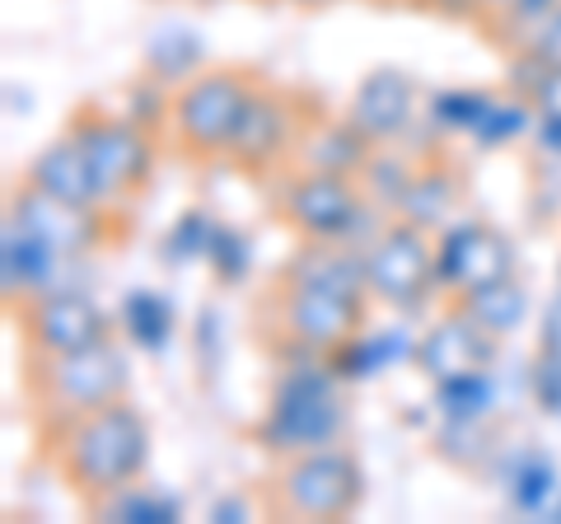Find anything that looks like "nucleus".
Here are the masks:
<instances>
[{
    "label": "nucleus",
    "mask_w": 561,
    "mask_h": 524,
    "mask_svg": "<svg viewBox=\"0 0 561 524\" xmlns=\"http://www.w3.org/2000/svg\"><path fill=\"white\" fill-rule=\"evenodd\" d=\"M146 459H150L146 417L131 403H122V398L84 417H70L61 435V474L80 497H90V505L131 487L146 474Z\"/></svg>",
    "instance_id": "1"
},
{
    "label": "nucleus",
    "mask_w": 561,
    "mask_h": 524,
    "mask_svg": "<svg viewBox=\"0 0 561 524\" xmlns=\"http://www.w3.org/2000/svg\"><path fill=\"white\" fill-rule=\"evenodd\" d=\"M346 426V403L337 394V379L323 365H300L286 371L272 394V408L257 426V441L272 454H305L323 449L342 435Z\"/></svg>",
    "instance_id": "2"
},
{
    "label": "nucleus",
    "mask_w": 561,
    "mask_h": 524,
    "mask_svg": "<svg viewBox=\"0 0 561 524\" xmlns=\"http://www.w3.org/2000/svg\"><path fill=\"white\" fill-rule=\"evenodd\" d=\"M360 505V468L342 449H305L276 478V511L295 520H342Z\"/></svg>",
    "instance_id": "3"
},
{
    "label": "nucleus",
    "mask_w": 561,
    "mask_h": 524,
    "mask_svg": "<svg viewBox=\"0 0 561 524\" xmlns=\"http://www.w3.org/2000/svg\"><path fill=\"white\" fill-rule=\"evenodd\" d=\"M38 389H43V403L70 422V417L108 408L127 394V361H122L113 342H94V346H80V352L47 356Z\"/></svg>",
    "instance_id": "4"
},
{
    "label": "nucleus",
    "mask_w": 561,
    "mask_h": 524,
    "mask_svg": "<svg viewBox=\"0 0 561 524\" xmlns=\"http://www.w3.org/2000/svg\"><path fill=\"white\" fill-rule=\"evenodd\" d=\"M253 94V80L234 71H206L173 99V132L192 155H225L239 127V113Z\"/></svg>",
    "instance_id": "5"
},
{
    "label": "nucleus",
    "mask_w": 561,
    "mask_h": 524,
    "mask_svg": "<svg viewBox=\"0 0 561 524\" xmlns=\"http://www.w3.org/2000/svg\"><path fill=\"white\" fill-rule=\"evenodd\" d=\"M76 136L84 155H90V173H94V197L103 202H117V197H131L136 187H146L150 179V141L136 122H122V117H99V113H84L76 122Z\"/></svg>",
    "instance_id": "6"
},
{
    "label": "nucleus",
    "mask_w": 561,
    "mask_h": 524,
    "mask_svg": "<svg viewBox=\"0 0 561 524\" xmlns=\"http://www.w3.org/2000/svg\"><path fill=\"white\" fill-rule=\"evenodd\" d=\"M276 314H280L286 338L295 346H305V352H319V356H332L342 342L360 338V328H365L360 295H342V291H323V286L280 282Z\"/></svg>",
    "instance_id": "7"
},
{
    "label": "nucleus",
    "mask_w": 561,
    "mask_h": 524,
    "mask_svg": "<svg viewBox=\"0 0 561 524\" xmlns=\"http://www.w3.org/2000/svg\"><path fill=\"white\" fill-rule=\"evenodd\" d=\"M365 276H370V291L383 305L416 309L426 300V291L431 282H440V272H435V249L421 235V225L412 220L389 225L365 253Z\"/></svg>",
    "instance_id": "8"
},
{
    "label": "nucleus",
    "mask_w": 561,
    "mask_h": 524,
    "mask_svg": "<svg viewBox=\"0 0 561 524\" xmlns=\"http://www.w3.org/2000/svg\"><path fill=\"white\" fill-rule=\"evenodd\" d=\"M280 212H286V220L300 235L337 243V239H351L360 230L365 202H360V192L351 187V173L309 169L280 187Z\"/></svg>",
    "instance_id": "9"
},
{
    "label": "nucleus",
    "mask_w": 561,
    "mask_h": 524,
    "mask_svg": "<svg viewBox=\"0 0 561 524\" xmlns=\"http://www.w3.org/2000/svg\"><path fill=\"white\" fill-rule=\"evenodd\" d=\"M24 328H28V342L38 346L43 356H61V352H80V346H94V342H108V319L103 309L80 291H43L33 295L28 309H24Z\"/></svg>",
    "instance_id": "10"
},
{
    "label": "nucleus",
    "mask_w": 561,
    "mask_h": 524,
    "mask_svg": "<svg viewBox=\"0 0 561 524\" xmlns=\"http://www.w3.org/2000/svg\"><path fill=\"white\" fill-rule=\"evenodd\" d=\"M435 272L454 291H482L491 282H505L515 272V249L501 230H491L482 220H463L440 239L435 249Z\"/></svg>",
    "instance_id": "11"
},
{
    "label": "nucleus",
    "mask_w": 561,
    "mask_h": 524,
    "mask_svg": "<svg viewBox=\"0 0 561 524\" xmlns=\"http://www.w3.org/2000/svg\"><path fill=\"white\" fill-rule=\"evenodd\" d=\"M10 220H20L24 230H33L43 243H51V249L66 253V258H84L99 243L94 206L61 202V197H51V192L33 187V183H24L10 197Z\"/></svg>",
    "instance_id": "12"
},
{
    "label": "nucleus",
    "mask_w": 561,
    "mask_h": 524,
    "mask_svg": "<svg viewBox=\"0 0 561 524\" xmlns=\"http://www.w3.org/2000/svg\"><path fill=\"white\" fill-rule=\"evenodd\" d=\"M412 361H416L435 384L454 379V375L486 371V365L496 361V333H491V328H482L468 309H454V314H445V319L416 342V356H412Z\"/></svg>",
    "instance_id": "13"
},
{
    "label": "nucleus",
    "mask_w": 561,
    "mask_h": 524,
    "mask_svg": "<svg viewBox=\"0 0 561 524\" xmlns=\"http://www.w3.org/2000/svg\"><path fill=\"white\" fill-rule=\"evenodd\" d=\"M76 258L57 253L51 243H43L33 230H24L20 220H5V235H0V276H5V295L14 300H33L43 291H61L57 272L70 267Z\"/></svg>",
    "instance_id": "14"
},
{
    "label": "nucleus",
    "mask_w": 561,
    "mask_h": 524,
    "mask_svg": "<svg viewBox=\"0 0 561 524\" xmlns=\"http://www.w3.org/2000/svg\"><path fill=\"white\" fill-rule=\"evenodd\" d=\"M290 141V113H286V99H276L272 90H257L253 84V94L249 103H243V113H239V127L230 136V160L243 164V169H267L280 150H286Z\"/></svg>",
    "instance_id": "15"
},
{
    "label": "nucleus",
    "mask_w": 561,
    "mask_h": 524,
    "mask_svg": "<svg viewBox=\"0 0 561 524\" xmlns=\"http://www.w3.org/2000/svg\"><path fill=\"white\" fill-rule=\"evenodd\" d=\"M351 122L370 136V141H389L412 122V80L393 71V66H379L360 80L356 99H351Z\"/></svg>",
    "instance_id": "16"
},
{
    "label": "nucleus",
    "mask_w": 561,
    "mask_h": 524,
    "mask_svg": "<svg viewBox=\"0 0 561 524\" xmlns=\"http://www.w3.org/2000/svg\"><path fill=\"white\" fill-rule=\"evenodd\" d=\"M28 183L51 192L61 202H76V206H99L94 197V173H90V155H84L80 136L70 132L61 141H51L38 160L28 164Z\"/></svg>",
    "instance_id": "17"
},
{
    "label": "nucleus",
    "mask_w": 561,
    "mask_h": 524,
    "mask_svg": "<svg viewBox=\"0 0 561 524\" xmlns=\"http://www.w3.org/2000/svg\"><path fill=\"white\" fill-rule=\"evenodd\" d=\"M280 282H295V286H323V291H342V295H360L370 291V276H365V258H351L332 243L313 239V249L295 253V262L286 267Z\"/></svg>",
    "instance_id": "18"
},
{
    "label": "nucleus",
    "mask_w": 561,
    "mask_h": 524,
    "mask_svg": "<svg viewBox=\"0 0 561 524\" xmlns=\"http://www.w3.org/2000/svg\"><path fill=\"white\" fill-rule=\"evenodd\" d=\"M402 356H416V346L408 342L402 328H389V333H360V338H351L332 352V361L342 365L346 379H370L379 371H389V365L402 361Z\"/></svg>",
    "instance_id": "19"
},
{
    "label": "nucleus",
    "mask_w": 561,
    "mask_h": 524,
    "mask_svg": "<svg viewBox=\"0 0 561 524\" xmlns=\"http://www.w3.org/2000/svg\"><path fill=\"white\" fill-rule=\"evenodd\" d=\"M365 136L356 122H328V127H319L305 141V164L309 169H323V173H356L365 169L370 160H365Z\"/></svg>",
    "instance_id": "20"
},
{
    "label": "nucleus",
    "mask_w": 561,
    "mask_h": 524,
    "mask_svg": "<svg viewBox=\"0 0 561 524\" xmlns=\"http://www.w3.org/2000/svg\"><path fill=\"white\" fill-rule=\"evenodd\" d=\"M511 501L519 505L524 515H552V501H557V474H552V459L538 449H524L519 459L511 464Z\"/></svg>",
    "instance_id": "21"
},
{
    "label": "nucleus",
    "mask_w": 561,
    "mask_h": 524,
    "mask_svg": "<svg viewBox=\"0 0 561 524\" xmlns=\"http://www.w3.org/2000/svg\"><path fill=\"white\" fill-rule=\"evenodd\" d=\"M435 403H440L445 422H482L491 403H496V379H491V371L440 379L435 384Z\"/></svg>",
    "instance_id": "22"
},
{
    "label": "nucleus",
    "mask_w": 561,
    "mask_h": 524,
    "mask_svg": "<svg viewBox=\"0 0 561 524\" xmlns=\"http://www.w3.org/2000/svg\"><path fill=\"white\" fill-rule=\"evenodd\" d=\"M122 323H127V333L140 352H160L173 338V305L154 291H131L122 300Z\"/></svg>",
    "instance_id": "23"
},
{
    "label": "nucleus",
    "mask_w": 561,
    "mask_h": 524,
    "mask_svg": "<svg viewBox=\"0 0 561 524\" xmlns=\"http://www.w3.org/2000/svg\"><path fill=\"white\" fill-rule=\"evenodd\" d=\"M472 319H478L482 328H491V333H511V328L524 323V314H529V295H524L511 276L505 282H491L482 291H468V305H463Z\"/></svg>",
    "instance_id": "24"
},
{
    "label": "nucleus",
    "mask_w": 561,
    "mask_h": 524,
    "mask_svg": "<svg viewBox=\"0 0 561 524\" xmlns=\"http://www.w3.org/2000/svg\"><path fill=\"white\" fill-rule=\"evenodd\" d=\"M94 511L103 520H136V524H169L179 520V501H169L160 492H140V487H122V492L94 501Z\"/></svg>",
    "instance_id": "25"
},
{
    "label": "nucleus",
    "mask_w": 561,
    "mask_h": 524,
    "mask_svg": "<svg viewBox=\"0 0 561 524\" xmlns=\"http://www.w3.org/2000/svg\"><path fill=\"white\" fill-rule=\"evenodd\" d=\"M146 61H150V71L160 76V80H179L187 71H197L202 43H197V33H192V29H160L150 38Z\"/></svg>",
    "instance_id": "26"
},
{
    "label": "nucleus",
    "mask_w": 561,
    "mask_h": 524,
    "mask_svg": "<svg viewBox=\"0 0 561 524\" xmlns=\"http://www.w3.org/2000/svg\"><path fill=\"white\" fill-rule=\"evenodd\" d=\"M449 202H454V179L445 169H435V173H421V179L408 183L398 212H402V220H412V225H435L449 212Z\"/></svg>",
    "instance_id": "27"
},
{
    "label": "nucleus",
    "mask_w": 561,
    "mask_h": 524,
    "mask_svg": "<svg viewBox=\"0 0 561 524\" xmlns=\"http://www.w3.org/2000/svg\"><path fill=\"white\" fill-rule=\"evenodd\" d=\"M524 122H529V109H524L519 99H491L482 122L472 127V136H478L482 146H501V141H515L524 132Z\"/></svg>",
    "instance_id": "28"
},
{
    "label": "nucleus",
    "mask_w": 561,
    "mask_h": 524,
    "mask_svg": "<svg viewBox=\"0 0 561 524\" xmlns=\"http://www.w3.org/2000/svg\"><path fill=\"white\" fill-rule=\"evenodd\" d=\"M216 230H220V225L210 220V216L192 212V216H183V220H179V230H173V239H164V253H169L173 262L206 258V253H210V239H216Z\"/></svg>",
    "instance_id": "29"
},
{
    "label": "nucleus",
    "mask_w": 561,
    "mask_h": 524,
    "mask_svg": "<svg viewBox=\"0 0 561 524\" xmlns=\"http://www.w3.org/2000/svg\"><path fill=\"white\" fill-rule=\"evenodd\" d=\"M486 103H491V94H478V90H449V94H440L435 99V109H431V117L435 122H445V127H459V132H472L482 122V113H486Z\"/></svg>",
    "instance_id": "30"
},
{
    "label": "nucleus",
    "mask_w": 561,
    "mask_h": 524,
    "mask_svg": "<svg viewBox=\"0 0 561 524\" xmlns=\"http://www.w3.org/2000/svg\"><path fill=\"white\" fill-rule=\"evenodd\" d=\"M206 262L216 267V276L220 282H239L243 272H249V243H243L234 230H216V239H210V253H206Z\"/></svg>",
    "instance_id": "31"
},
{
    "label": "nucleus",
    "mask_w": 561,
    "mask_h": 524,
    "mask_svg": "<svg viewBox=\"0 0 561 524\" xmlns=\"http://www.w3.org/2000/svg\"><path fill=\"white\" fill-rule=\"evenodd\" d=\"M524 52H534L538 61L548 66H561V5L548 14V20H538L529 29V38H524Z\"/></svg>",
    "instance_id": "32"
},
{
    "label": "nucleus",
    "mask_w": 561,
    "mask_h": 524,
    "mask_svg": "<svg viewBox=\"0 0 561 524\" xmlns=\"http://www.w3.org/2000/svg\"><path fill=\"white\" fill-rule=\"evenodd\" d=\"M538 398L561 412V342H542L538 352Z\"/></svg>",
    "instance_id": "33"
},
{
    "label": "nucleus",
    "mask_w": 561,
    "mask_h": 524,
    "mask_svg": "<svg viewBox=\"0 0 561 524\" xmlns=\"http://www.w3.org/2000/svg\"><path fill=\"white\" fill-rule=\"evenodd\" d=\"M529 103H538V113H561V66H548V76L538 80Z\"/></svg>",
    "instance_id": "34"
},
{
    "label": "nucleus",
    "mask_w": 561,
    "mask_h": 524,
    "mask_svg": "<svg viewBox=\"0 0 561 524\" xmlns=\"http://www.w3.org/2000/svg\"><path fill=\"white\" fill-rule=\"evenodd\" d=\"M561 5V0H515V5L511 10H505V14H511V24H524V29H534L538 20H548V14Z\"/></svg>",
    "instance_id": "35"
},
{
    "label": "nucleus",
    "mask_w": 561,
    "mask_h": 524,
    "mask_svg": "<svg viewBox=\"0 0 561 524\" xmlns=\"http://www.w3.org/2000/svg\"><path fill=\"white\" fill-rule=\"evenodd\" d=\"M538 146L561 160V113H542V122H538Z\"/></svg>",
    "instance_id": "36"
},
{
    "label": "nucleus",
    "mask_w": 561,
    "mask_h": 524,
    "mask_svg": "<svg viewBox=\"0 0 561 524\" xmlns=\"http://www.w3.org/2000/svg\"><path fill=\"white\" fill-rule=\"evenodd\" d=\"M234 515H249V505H239V501H220L216 505V520L220 524H234Z\"/></svg>",
    "instance_id": "37"
},
{
    "label": "nucleus",
    "mask_w": 561,
    "mask_h": 524,
    "mask_svg": "<svg viewBox=\"0 0 561 524\" xmlns=\"http://www.w3.org/2000/svg\"><path fill=\"white\" fill-rule=\"evenodd\" d=\"M511 5H515V0H472V10H496V14H505Z\"/></svg>",
    "instance_id": "38"
},
{
    "label": "nucleus",
    "mask_w": 561,
    "mask_h": 524,
    "mask_svg": "<svg viewBox=\"0 0 561 524\" xmlns=\"http://www.w3.org/2000/svg\"><path fill=\"white\" fill-rule=\"evenodd\" d=\"M431 5H445V10H472V0H431Z\"/></svg>",
    "instance_id": "39"
},
{
    "label": "nucleus",
    "mask_w": 561,
    "mask_h": 524,
    "mask_svg": "<svg viewBox=\"0 0 561 524\" xmlns=\"http://www.w3.org/2000/svg\"><path fill=\"white\" fill-rule=\"evenodd\" d=\"M300 5H328V0H300Z\"/></svg>",
    "instance_id": "40"
}]
</instances>
